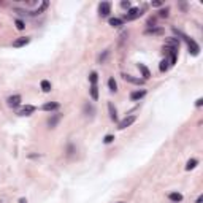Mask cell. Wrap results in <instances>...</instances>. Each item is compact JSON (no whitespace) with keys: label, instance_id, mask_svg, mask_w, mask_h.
Masks as SVG:
<instances>
[{"label":"cell","instance_id":"obj_6","mask_svg":"<svg viewBox=\"0 0 203 203\" xmlns=\"http://www.w3.org/2000/svg\"><path fill=\"white\" fill-rule=\"evenodd\" d=\"M35 109H37V108L33 107V105H25L24 108L19 109L18 114H19V116H30L32 113H35Z\"/></svg>","mask_w":203,"mask_h":203},{"label":"cell","instance_id":"obj_19","mask_svg":"<svg viewBox=\"0 0 203 203\" xmlns=\"http://www.w3.org/2000/svg\"><path fill=\"white\" fill-rule=\"evenodd\" d=\"M84 113H86L87 116H94L95 109H94V107H92V105H89V103H86V105H84Z\"/></svg>","mask_w":203,"mask_h":203},{"label":"cell","instance_id":"obj_33","mask_svg":"<svg viewBox=\"0 0 203 203\" xmlns=\"http://www.w3.org/2000/svg\"><path fill=\"white\" fill-rule=\"evenodd\" d=\"M19 203H27V200L25 198H19Z\"/></svg>","mask_w":203,"mask_h":203},{"label":"cell","instance_id":"obj_2","mask_svg":"<svg viewBox=\"0 0 203 203\" xmlns=\"http://www.w3.org/2000/svg\"><path fill=\"white\" fill-rule=\"evenodd\" d=\"M143 13H141V10L140 8H130L129 11H127V14H125V21H133V19H137V18H140Z\"/></svg>","mask_w":203,"mask_h":203},{"label":"cell","instance_id":"obj_7","mask_svg":"<svg viewBox=\"0 0 203 203\" xmlns=\"http://www.w3.org/2000/svg\"><path fill=\"white\" fill-rule=\"evenodd\" d=\"M122 78H124L125 81H129V83L138 84V86H141V84H145V79H140V78H135V76H132V75H127V73H124V75H122Z\"/></svg>","mask_w":203,"mask_h":203},{"label":"cell","instance_id":"obj_26","mask_svg":"<svg viewBox=\"0 0 203 203\" xmlns=\"http://www.w3.org/2000/svg\"><path fill=\"white\" fill-rule=\"evenodd\" d=\"M46 8H48V2H43V5H41L40 8H38V10H37L35 13H33V14H38V13H41L43 10H46Z\"/></svg>","mask_w":203,"mask_h":203},{"label":"cell","instance_id":"obj_3","mask_svg":"<svg viewBox=\"0 0 203 203\" xmlns=\"http://www.w3.org/2000/svg\"><path fill=\"white\" fill-rule=\"evenodd\" d=\"M99 11H100V16H102V18L108 16L109 11H111V3H109V2H102L100 5H99Z\"/></svg>","mask_w":203,"mask_h":203},{"label":"cell","instance_id":"obj_22","mask_svg":"<svg viewBox=\"0 0 203 203\" xmlns=\"http://www.w3.org/2000/svg\"><path fill=\"white\" fill-rule=\"evenodd\" d=\"M89 81H91V84H97V81H99V75H97V71H92V73L89 75Z\"/></svg>","mask_w":203,"mask_h":203},{"label":"cell","instance_id":"obj_14","mask_svg":"<svg viewBox=\"0 0 203 203\" xmlns=\"http://www.w3.org/2000/svg\"><path fill=\"white\" fill-rule=\"evenodd\" d=\"M108 111H109V117H111V121L116 122L117 121V111H116V108H114V105L109 102L108 103Z\"/></svg>","mask_w":203,"mask_h":203},{"label":"cell","instance_id":"obj_20","mask_svg":"<svg viewBox=\"0 0 203 203\" xmlns=\"http://www.w3.org/2000/svg\"><path fill=\"white\" fill-rule=\"evenodd\" d=\"M108 87H109V91H111V92H116L117 91V84H116V81H114V78H109L108 79Z\"/></svg>","mask_w":203,"mask_h":203},{"label":"cell","instance_id":"obj_28","mask_svg":"<svg viewBox=\"0 0 203 203\" xmlns=\"http://www.w3.org/2000/svg\"><path fill=\"white\" fill-rule=\"evenodd\" d=\"M160 16H162V18H167V16H168V8H165V10H160Z\"/></svg>","mask_w":203,"mask_h":203},{"label":"cell","instance_id":"obj_18","mask_svg":"<svg viewBox=\"0 0 203 203\" xmlns=\"http://www.w3.org/2000/svg\"><path fill=\"white\" fill-rule=\"evenodd\" d=\"M40 86H41V91L43 92H49L51 91V83L48 81V79H43V81L40 83Z\"/></svg>","mask_w":203,"mask_h":203},{"label":"cell","instance_id":"obj_17","mask_svg":"<svg viewBox=\"0 0 203 203\" xmlns=\"http://www.w3.org/2000/svg\"><path fill=\"white\" fill-rule=\"evenodd\" d=\"M91 97H92V100L99 99V87H97V84H91Z\"/></svg>","mask_w":203,"mask_h":203},{"label":"cell","instance_id":"obj_15","mask_svg":"<svg viewBox=\"0 0 203 203\" xmlns=\"http://www.w3.org/2000/svg\"><path fill=\"white\" fill-rule=\"evenodd\" d=\"M168 198H170L171 202H175V203L183 202V195H181L179 192H171V194H168Z\"/></svg>","mask_w":203,"mask_h":203},{"label":"cell","instance_id":"obj_16","mask_svg":"<svg viewBox=\"0 0 203 203\" xmlns=\"http://www.w3.org/2000/svg\"><path fill=\"white\" fill-rule=\"evenodd\" d=\"M197 163H198L197 159H190V160H187V163H186V170H187V171L194 170V168L197 167Z\"/></svg>","mask_w":203,"mask_h":203},{"label":"cell","instance_id":"obj_25","mask_svg":"<svg viewBox=\"0 0 203 203\" xmlns=\"http://www.w3.org/2000/svg\"><path fill=\"white\" fill-rule=\"evenodd\" d=\"M114 141V135H107V137L103 138V143L105 145H109V143Z\"/></svg>","mask_w":203,"mask_h":203},{"label":"cell","instance_id":"obj_27","mask_svg":"<svg viewBox=\"0 0 203 203\" xmlns=\"http://www.w3.org/2000/svg\"><path fill=\"white\" fill-rule=\"evenodd\" d=\"M107 56H108V51H105V53H103V54H102V56L99 57L100 63H103V62H105V59H107Z\"/></svg>","mask_w":203,"mask_h":203},{"label":"cell","instance_id":"obj_5","mask_svg":"<svg viewBox=\"0 0 203 203\" xmlns=\"http://www.w3.org/2000/svg\"><path fill=\"white\" fill-rule=\"evenodd\" d=\"M8 105H10L11 108H16L18 107V105L21 103V102H22V97H21L19 94H16V95H11V97H8Z\"/></svg>","mask_w":203,"mask_h":203},{"label":"cell","instance_id":"obj_10","mask_svg":"<svg viewBox=\"0 0 203 203\" xmlns=\"http://www.w3.org/2000/svg\"><path fill=\"white\" fill-rule=\"evenodd\" d=\"M62 119V114H53V116L48 119V125H49V129H54V127L57 125V122Z\"/></svg>","mask_w":203,"mask_h":203},{"label":"cell","instance_id":"obj_31","mask_svg":"<svg viewBox=\"0 0 203 203\" xmlns=\"http://www.w3.org/2000/svg\"><path fill=\"white\" fill-rule=\"evenodd\" d=\"M160 5H162L160 2H152V6H160Z\"/></svg>","mask_w":203,"mask_h":203},{"label":"cell","instance_id":"obj_13","mask_svg":"<svg viewBox=\"0 0 203 203\" xmlns=\"http://www.w3.org/2000/svg\"><path fill=\"white\" fill-rule=\"evenodd\" d=\"M146 95V91L143 89V91H135L130 94V100H133V102H137V100H141L143 97Z\"/></svg>","mask_w":203,"mask_h":203},{"label":"cell","instance_id":"obj_11","mask_svg":"<svg viewBox=\"0 0 203 203\" xmlns=\"http://www.w3.org/2000/svg\"><path fill=\"white\" fill-rule=\"evenodd\" d=\"M146 35H162L163 33V29L162 27H148L145 30Z\"/></svg>","mask_w":203,"mask_h":203},{"label":"cell","instance_id":"obj_1","mask_svg":"<svg viewBox=\"0 0 203 203\" xmlns=\"http://www.w3.org/2000/svg\"><path fill=\"white\" fill-rule=\"evenodd\" d=\"M173 32L175 33H178V35H179L181 38H183V40L186 41V43H187V46H189V51H190V54H192V56H198V53H200V46H198L195 41L192 40V38H189V37H186V35H183V33H181L179 30H176V29H173Z\"/></svg>","mask_w":203,"mask_h":203},{"label":"cell","instance_id":"obj_8","mask_svg":"<svg viewBox=\"0 0 203 203\" xmlns=\"http://www.w3.org/2000/svg\"><path fill=\"white\" fill-rule=\"evenodd\" d=\"M29 41H30L29 37H21V38H18V40L13 41V46H14V48H22V46L29 45Z\"/></svg>","mask_w":203,"mask_h":203},{"label":"cell","instance_id":"obj_32","mask_svg":"<svg viewBox=\"0 0 203 203\" xmlns=\"http://www.w3.org/2000/svg\"><path fill=\"white\" fill-rule=\"evenodd\" d=\"M202 202H203V197L200 195V197H198V198H197V202H195V203H202Z\"/></svg>","mask_w":203,"mask_h":203},{"label":"cell","instance_id":"obj_30","mask_svg":"<svg viewBox=\"0 0 203 203\" xmlns=\"http://www.w3.org/2000/svg\"><path fill=\"white\" fill-rule=\"evenodd\" d=\"M202 103H203V99H198L195 102V107H202Z\"/></svg>","mask_w":203,"mask_h":203},{"label":"cell","instance_id":"obj_29","mask_svg":"<svg viewBox=\"0 0 203 203\" xmlns=\"http://www.w3.org/2000/svg\"><path fill=\"white\" fill-rule=\"evenodd\" d=\"M121 6H122V8H127V10H130V2H121Z\"/></svg>","mask_w":203,"mask_h":203},{"label":"cell","instance_id":"obj_12","mask_svg":"<svg viewBox=\"0 0 203 203\" xmlns=\"http://www.w3.org/2000/svg\"><path fill=\"white\" fill-rule=\"evenodd\" d=\"M60 105L57 103V102H49V103H45L41 109H45V111H54V109H59Z\"/></svg>","mask_w":203,"mask_h":203},{"label":"cell","instance_id":"obj_4","mask_svg":"<svg viewBox=\"0 0 203 203\" xmlns=\"http://www.w3.org/2000/svg\"><path fill=\"white\" fill-rule=\"evenodd\" d=\"M135 119H137V117H135L133 114H132V116H127V117H124V119H122V121L119 122V129H121V130L127 129L129 125H132V124H133Z\"/></svg>","mask_w":203,"mask_h":203},{"label":"cell","instance_id":"obj_21","mask_svg":"<svg viewBox=\"0 0 203 203\" xmlns=\"http://www.w3.org/2000/svg\"><path fill=\"white\" fill-rule=\"evenodd\" d=\"M109 25H113V27H119V25H122V19L111 18V19H109Z\"/></svg>","mask_w":203,"mask_h":203},{"label":"cell","instance_id":"obj_9","mask_svg":"<svg viewBox=\"0 0 203 203\" xmlns=\"http://www.w3.org/2000/svg\"><path fill=\"white\" fill-rule=\"evenodd\" d=\"M138 70L141 71V76H143V79H149L151 78V71H149V68L145 65V63H138Z\"/></svg>","mask_w":203,"mask_h":203},{"label":"cell","instance_id":"obj_24","mask_svg":"<svg viewBox=\"0 0 203 203\" xmlns=\"http://www.w3.org/2000/svg\"><path fill=\"white\" fill-rule=\"evenodd\" d=\"M14 24H16V27H18V30H24L25 24H24L21 19H16V21H14Z\"/></svg>","mask_w":203,"mask_h":203},{"label":"cell","instance_id":"obj_34","mask_svg":"<svg viewBox=\"0 0 203 203\" xmlns=\"http://www.w3.org/2000/svg\"><path fill=\"white\" fill-rule=\"evenodd\" d=\"M117 203H124V202H117Z\"/></svg>","mask_w":203,"mask_h":203},{"label":"cell","instance_id":"obj_23","mask_svg":"<svg viewBox=\"0 0 203 203\" xmlns=\"http://www.w3.org/2000/svg\"><path fill=\"white\" fill-rule=\"evenodd\" d=\"M168 65H170V63H168V60H167V59H165V60H162V62H160V65H159V70L163 73V71H167V70H168Z\"/></svg>","mask_w":203,"mask_h":203}]
</instances>
